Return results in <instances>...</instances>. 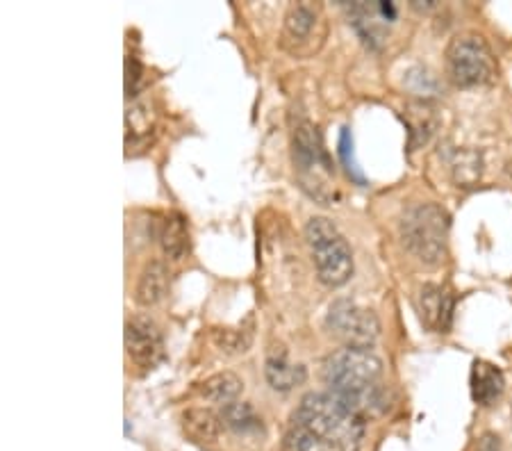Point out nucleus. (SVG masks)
I'll list each match as a JSON object with an SVG mask.
<instances>
[{
	"label": "nucleus",
	"mask_w": 512,
	"mask_h": 451,
	"mask_svg": "<svg viewBox=\"0 0 512 451\" xmlns=\"http://www.w3.org/2000/svg\"><path fill=\"white\" fill-rule=\"evenodd\" d=\"M367 420L330 392H310L292 413L287 451H360Z\"/></svg>",
	"instance_id": "f257e3e1"
},
{
	"label": "nucleus",
	"mask_w": 512,
	"mask_h": 451,
	"mask_svg": "<svg viewBox=\"0 0 512 451\" xmlns=\"http://www.w3.org/2000/svg\"><path fill=\"white\" fill-rule=\"evenodd\" d=\"M321 376H324L330 395L342 399L365 420L387 410L383 360L371 349L344 347L335 351L324 360Z\"/></svg>",
	"instance_id": "f03ea898"
},
{
	"label": "nucleus",
	"mask_w": 512,
	"mask_h": 451,
	"mask_svg": "<svg viewBox=\"0 0 512 451\" xmlns=\"http://www.w3.org/2000/svg\"><path fill=\"white\" fill-rule=\"evenodd\" d=\"M399 233L412 256L426 265H437L447 253L449 212L437 203L412 205L401 217Z\"/></svg>",
	"instance_id": "7ed1b4c3"
},
{
	"label": "nucleus",
	"mask_w": 512,
	"mask_h": 451,
	"mask_svg": "<svg viewBox=\"0 0 512 451\" xmlns=\"http://www.w3.org/2000/svg\"><path fill=\"white\" fill-rule=\"evenodd\" d=\"M305 242L312 251L319 281L326 287H342L353 276V253L346 237L333 221L312 217L305 224Z\"/></svg>",
	"instance_id": "20e7f679"
},
{
	"label": "nucleus",
	"mask_w": 512,
	"mask_h": 451,
	"mask_svg": "<svg viewBox=\"0 0 512 451\" xmlns=\"http://www.w3.org/2000/svg\"><path fill=\"white\" fill-rule=\"evenodd\" d=\"M447 71L458 87H478L497 76L492 48L476 32H462L447 46Z\"/></svg>",
	"instance_id": "39448f33"
},
{
	"label": "nucleus",
	"mask_w": 512,
	"mask_h": 451,
	"mask_svg": "<svg viewBox=\"0 0 512 451\" xmlns=\"http://www.w3.org/2000/svg\"><path fill=\"white\" fill-rule=\"evenodd\" d=\"M326 326L337 340H342L351 349H371L381 335V322L374 310L362 308L351 299L330 303Z\"/></svg>",
	"instance_id": "423d86ee"
},
{
	"label": "nucleus",
	"mask_w": 512,
	"mask_h": 451,
	"mask_svg": "<svg viewBox=\"0 0 512 451\" xmlns=\"http://www.w3.org/2000/svg\"><path fill=\"white\" fill-rule=\"evenodd\" d=\"M123 340H126L128 358L142 369H153L164 356L162 331L151 317H130L126 331H123Z\"/></svg>",
	"instance_id": "0eeeda50"
},
{
	"label": "nucleus",
	"mask_w": 512,
	"mask_h": 451,
	"mask_svg": "<svg viewBox=\"0 0 512 451\" xmlns=\"http://www.w3.org/2000/svg\"><path fill=\"white\" fill-rule=\"evenodd\" d=\"M292 158L305 183H312V180L317 183V171H324V174L330 171L319 130L315 123H310L308 119H301L294 126Z\"/></svg>",
	"instance_id": "6e6552de"
},
{
	"label": "nucleus",
	"mask_w": 512,
	"mask_h": 451,
	"mask_svg": "<svg viewBox=\"0 0 512 451\" xmlns=\"http://www.w3.org/2000/svg\"><path fill=\"white\" fill-rule=\"evenodd\" d=\"M264 376L276 392H289L305 381V367L289 360L287 349L280 342H271L264 360Z\"/></svg>",
	"instance_id": "1a4fd4ad"
},
{
	"label": "nucleus",
	"mask_w": 512,
	"mask_h": 451,
	"mask_svg": "<svg viewBox=\"0 0 512 451\" xmlns=\"http://www.w3.org/2000/svg\"><path fill=\"white\" fill-rule=\"evenodd\" d=\"M319 23V7L312 3H294L289 5L283 23V48L289 53H301L308 44L312 30Z\"/></svg>",
	"instance_id": "9d476101"
},
{
	"label": "nucleus",
	"mask_w": 512,
	"mask_h": 451,
	"mask_svg": "<svg viewBox=\"0 0 512 451\" xmlns=\"http://www.w3.org/2000/svg\"><path fill=\"white\" fill-rule=\"evenodd\" d=\"M419 310L428 328L437 333H447L453 313L451 292L440 285H424L419 292Z\"/></svg>",
	"instance_id": "9b49d317"
},
{
	"label": "nucleus",
	"mask_w": 512,
	"mask_h": 451,
	"mask_svg": "<svg viewBox=\"0 0 512 451\" xmlns=\"http://www.w3.org/2000/svg\"><path fill=\"white\" fill-rule=\"evenodd\" d=\"M158 240L164 256L173 262L183 260L192 246L187 219L180 212H167L158 224Z\"/></svg>",
	"instance_id": "f8f14e48"
},
{
	"label": "nucleus",
	"mask_w": 512,
	"mask_h": 451,
	"mask_svg": "<svg viewBox=\"0 0 512 451\" xmlns=\"http://www.w3.org/2000/svg\"><path fill=\"white\" fill-rule=\"evenodd\" d=\"M503 388H506V379H503L501 369L492 363H485V360H476L472 367V397L476 404L483 408L497 406Z\"/></svg>",
	"instance_id": "ddd939ff"
},
{
	"label": "nucleus",
	"mask_w": 512,
	"mask_h": 451,
	"mask_svg": "<svg viewBox=\"0 0 512 451\" xmlns=\"http://www.w3.org/2000/svg\"><path fill=\"white\" fill-rule=\"evenodd\" d=\"M169 290V269L162 260H151L142 269L135 285V301L137 306L151 308L158 306Z\"/></svg>",
	"instance_id": "4468645a"
},
{
	"label": "nucleus",
	"mask_w": 512,
	"mask_h": 451,
	"mask_svg": "<svg viewBox=\"0 0 512 451\" xmlns=\"http://www.w3.org/2000/svg\"><path fill=\"white\" fill-rule=\"evenodd\" d=\"M180 424L189 440L198 442V445H214L221 436V415L214 413L210 408H185L180 415Z\"/></svg>",
	"instance_id": "2eb2a0df"
},
{
	"label": "nucleus",
	"mask_w": 512,
	"mask_h": 451,
	"mask_svg": "<svg viewBox=\"0 0 512 451\" xmlns=\"http://www.w3.org/2000/svg\"><path fill=\"white\" fill-rule=\"evenodd\" d=\"M198 395L203 399L212 401V404H233V401L242 395L244 390V381L239 379L235 372H217L205 379L203 383H198Z\"/></svg>",
	"instance_id": "dca6fc26"
},
{
	"label": "nucleus",
	"mask_w": 512,
	"mask_h": 451,
	"mask_svg": "<svg viewBox=\"0 0 512 451\" xmlns=\"http://www.w3.org/2000/svg\"><path fill=\"white\" fill-rule=\"evenodd\" d=\"M253 333H255L253 317H246L242 324H237L233 328H214L212 342L217 344L219 351H224L228 356H235V354H244V351H249L253 342Z\"/></svg>",
	"instance_id": "f3484780"
},
{
	"label": "nucleus",
	"mask_w": 512,
	"mask_h": 451,
	"mask_svg": "<svg viewBox=\"0 0 512 451\" xmlns=\"http://www.w3.org/2000/svg\"><path fill=\"white\" fill-rule=\"evenodd\" d=\"M221 422H224L230 431H235L237 436H249V433H258L262 429V420L255 413L251 404H239V401H233V404H226L221 408Z\"/></svg>",
	"instance_id": "a211bd4d"
},
{
	"label": "nucleus",
	"mask_w": 512,
	"mask_h": 451,
	"mask_svg": "<svg viewBox=\"0 0 512 451\" xmlns=\"http://www.w3.org/2000/svg\"><path fill=\"white\" fill-rule=\"evenodd\" d=\"M123 82H126L128 98H135L139 94V89H142V85H144V67L135 55L126 57V78H123Z\"/></svg>",
	"instance_id": "6ab92c4d"
},
{
	"label": "nucleus",
	"mask_w": 512,
	"mask_h": 451,
	"mask_svg": "<svg viewBox=\"0 0 512 451\" xmlns=\"http://www.w3.org/2000/svg\"><path fill=\"white\" fill-rule=\"evenodd\" d=\"M126 128H128V135L130 133L142 135V133H148V130H151V117L146 114V108L142 103H135L132 108H128Z\"/></svg>",
	"instance_id": "aec40b11"
},
{
	"label": "nucleus",
	"mask_w": 512,
	"mask_h": 451,
	"mask_svg": "<svg viewBox=\"0 0 512 451\" xmlns=\"http://www.w3.org/2000/svg\"><path fill=\"white\" fill-rule=\"evenodd\" d=\"M476 451H501V442L494 433H485V436L478 440Z\"/></svg>",
	"instance_id": "412c9836"
},
{
	"label": "nucleus",
	"mask_w": 512,
	"mask_h": 451,
	"mask_svg": "<svg viewBox=\"0 0 512 451\" xmlns=\"http://www.w3.org/2000/svg\"><path fill=\"white\" fill-rule=\"evenodd\" d=\"M510 417H512V404H510Z\"/></svg>",
	"instance_id": "4be33fe9"
}]
</instances>
